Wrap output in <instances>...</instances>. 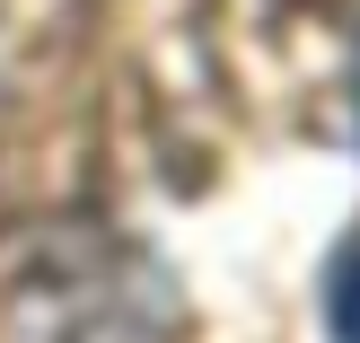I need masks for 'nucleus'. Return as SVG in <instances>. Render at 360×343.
<instances>
[{"instance_id":"1","label":"nucleus","mask_w":360,"mask_h":343,"mask_svg":"<svg viewBox=\"0 0 360 343\" xmlns=\"http://www.w3.org/2000/svg\"><path fill=\"white\" fill-rule=\"evenodd\" d=\"M326 317H334V343H360V247L334 264V291H326Z\"/></svg>"},{"instance_id":"2","label":"nucleus","mask_w":360,"mask_h":343,"mask_svg":"<svg viewBox=\"0 0 360 343\" xmlns=\"http://www.w3.org/2000/svg\"><path fill=\"white\" fill-rule=\"evenodd\" d=\"M299 9H316V18H360V0H299Z\"/></svg>"}]
</instances>
